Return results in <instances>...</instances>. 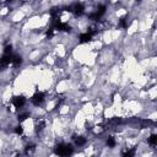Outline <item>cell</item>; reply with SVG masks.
I'll return each mask as SVG.
<instances>
[{
  "label": "cell",
  "mask_w": 157,
  "mask_h": 157,
  "mask_svg": "<svg viewBox=\"0 0 157 157\" xmlns=\"http://www.w3.org/2000/svg\"><path fill=\"white\" fill-rule=\"evenodd\" d=\"M54 152L59 157H70L72 153V147H71V145L60 142L54 147Z\"/></svg>",
  "instance_id": "6da1fadb"
},
{
  "label": "cell",
  "mask_w": 157,
  "mask_h": 157,
  "mask_svg": "<svg viewBox=\"0 0 157 157\" xmlns=\"http://www.w3.org/2000/svg\"><path fill=\"white\" fill-rule=\"evenodd\" d=\"M13 57H14V54H4L0 58V69H4L7 65L13 64Z\"/></svg>",
  "instance_id": "7a4b0ae2"
},
{
  "label": "cell",
  "mask_w": 157,
  "mask_h": 157,
  "mask_svg": "<svg viewBox=\"0 0 157 157\" xmlns=\"http://www.w3.org/2000/svg\"><path fill=\"white\" fill-rule=\"evenodd\" d=\"M104 13H106V6H104V5H101V6L97 9V11H95L93 14L90 15V18L93 20V21H98V20L104 15Z\"/></svg>",
  "instance_id": "3957f363"
},
{
  "label": "cell",
  "mask_w": 157,
  "mask_h": 157,
  "mask_svg": "<svg viewBox=\"0 0 157 157\" xmlns=\"http://www.w3.org/2000/svg\"><path fill=\"white\" fill-rule=\"evenodd\" d=\"M31 101H32V103L35 104V106H37V107L41 106L44 101V93L43 92H36L32 96V98H31Z\"/></svg>",
  "instance_id": "277c9868"
},
{
  "label": "cell",
  "mask_w": 157,
  "mask_h": 157,
  "mask_svg": "<svg viewBox=\"0 0 157 157\" xmlns=\"http://www.w3.org/2000/svg\"><path fill=\"white\" fill-rule=\"evenodd\" d=\"M71 11L76 16H81V15H83V13H85V6L80 3H76L74 5H71Z\"/></svg>",
  "instance_id": "5b68a950"
},
{
  "label": "cell",
  "mask_w": 157,
  "mask_h": 157,
  "mask_svg": "<svg viewBox=\"0 0 157 157\" xmlns=\"http://www.w3.org/2000/svg\"><path fill=\"white\" fill-rule=\"evenodd\" d=\"M26 103V98L24 96H16L13 98V104L16 108H22Z\"/></svg>",
  "instance_id": "8992f818"
},
{
  "label": "cell",
  "mask_w": 157,
  "mask_h": 157,
  "mask_svg": "<svg viewBox=\"0 0 157 157\" xmlns=\"http://www.w3.org/2000/svg\"><path fill=\"white\" fill-rule=\"evenodd\" d=\"M79 39H80V42L81 43H88V42L92 39V36L90 35V33H82V35H80V37H79Z\"/></svg>",
  "instance_id": "52a82bcc"
},
{
  "label": "cell",
  "mask_w": 157,
  "mask_h": 157,
  "mask_svg": "<svg viewBox=\"0 0 157 157\" xmlns=\"http://www.w3.org/2000/svg\"><path fill=\"white\" fill-rule=\"evenodd\" d=\"M135 152H136V149H130L127 150L122 153V157H135Z\"/></svg>",
  "instance_id": "ba28073f"
},
{
  "label": "cell",
  "mask_w": 157,
  "mask_h": 157,
  "mask_svg": "<svg viewBox=\"0 0 157 157\" xmlns=\"http://www.w3.org/2000/svg\"><path fill=\"white\" fill-rule=\"evenodd\" d=\"M21 63H22V58H21L20 55H14V57H13V65H14L15 68L20 66Z\"/></svg>",
  "instance_id": "9c48e42d"
},
{
  "label": "cell",
  "mask_w": 157,
  "mask_h": 157,
  "mask_svg": "<svg viewBox=\"0 0 157 157\" xmlns=\"http://www.w3.org/2000/svg\"><path fill=\"white\" fill-rule=\"evenodd\" d=\"M86 144V139L83 136H79V138H75V145L76 146H82Z\"/></svg>",
  "instance_id": "30bf717a"
},
{
  "label": "cell",
  "mask_w": 157,
  "mask_h": 157,
  "mask_svg": "<svg viewBox=\"0 0 157 157\" xmlns=\"http://www.w3.org/2000/svg\"><path fill=\"white\" fill-rule=\"evenodd\" d=\"M107 146H108V147H111V149L116 146V139H114L113 136H109L107 139Z\"/></svg>",
  "instance_id": "8fae6325"
},
{
  "label": "cell",
  "mask_w": 157,
  "mask_h": 157,
  "mask_svg": "<svg viewBox=\"0 0 157 157\" xmlns=\"http://www.w3.org/2000/svg\"><path fill=\"white\" fill-rule=\"evenodd\" d=\"M149 144L152 145V146H155L157 144V135H155V134L151 135V136L149 138Z\"/></svg>",
  "instance_id": "7c38bea8"
},
{
  "label": "cell",
  "mask_w": 157,
  "mask_h": 157,
  "mask_svg": "<svg viewBox=\"0 0 157 157\" xmlns=\"http://www.w3.org/2000/svg\"><path fill=\"white\" fill-rule=\"evenodd\" d=\"M4 54H13V46H11V44H7V46H5V49H4Z\"/></svg>",
  "instance_id": "4fadbf2b"
},
{
  "label": "cell",
  "mask_w": 157,
  "mask_h": 157,
  "mask_svg": "<svg viewBox=\"0 0 157 157\" xmlns=\"http://www.w3.org/2000/svg\"><path fill=\"white\" fill-rule=\"evenodd\" d=\"M28 117H29V114H28V113L26 112V113H22V114H20L17 119H18V122H24V120H26V119H27Z\"/></svg>",
  "instance_id": "5bb4252c"
},
{
  "label": "cell",
  "mask_w": 157,
  "mask_h": 157,
  "mask_svg": "<svg viewBox=\"0 0 157 157\" xmlns=\"http://www.w3.org/2000/svg\"><path fill=\"white\" fill-rule=\"evenodd\" d=\"M120 26H122L123 28H128V18H127V17H123V18L120 20Z\"/></svg>",
  "instance_id": "9a60e30c"
},
{
  "label": "cell",
  "mask_w": 157,
  "mask_h": 157,
  "mask_svg": "<svg viewBox=\"0 0 157 157\" xmlns=\"http://www.w3.org/2000/svg\"><path fill=\"white\" fill-rule=\"evenodd\" d=\"M33 151H35V146H33V145H31V146L28 145L27 147H26V151H25V152H26V155H31Z\"/></svg>",
  "instance_id": "2e32d148"
},
{
  "label": "cell",
  "mask_w": 157,
  "mask_h": 157,
  "mask_svg": "<svg viewBox=\"0 0 157 157\" xmlns=\"http://www.w3.org/2000/svg\"><path fill=\"white\" fill-rule=\"evenodd\" d=\"M44 125H46L44 120H41V122H39V124L37 125V133H38V131H41V130H43V129H44Z\"/></svg>",
  "instance_id": "e0dca14e"
},
{
  "label": "cell",
  "mask_w": 157,
  "mask_h": 157,
  "mask_svg": "<svg viewBox=\"0 0 157 157\" xmlns=\"http://www.w3.org/2000/svg\"><path fill=\"white\" fill-rule=\"evenodd\" d=\"M15 133H16L17 135H21V134L24 133V128L21 127V125H17V127L15 128Z\"/></svg>",
  "instance_id": "ac0fdd59"
}]
</instances>
